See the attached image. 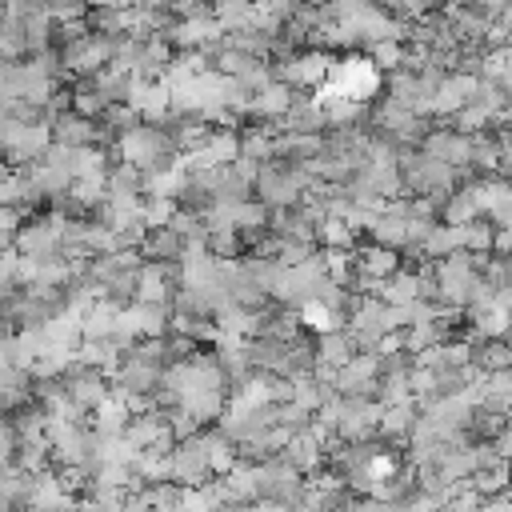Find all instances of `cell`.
<instances>
[{"mask_svg":"<svg viewBox=\"0 0 512 512\" xmlns=\"http://www.w3.org/2000/svg\"><path fill=\"white\" fill-rule=\"evenodd\" d=\"M52 128H56V132H52V136H56V144H64V148H88V144L96 140L92 120H88V116H80V112H60Z\"/></svg>","mask_w":512,"mask_h":512,"instance_id":"obj_3","label":"cell"},{"mask_svg":"<svg viewBox=\"0 0 512 512\" xmlns=\"http://www.w3.org/2000/svg\"><path fill=\"white\" fill-rule=\"evenodd\" d=\"M424 152L456 168V164H468V160H472V136H464L460 128H452V132L440 128V132H432V136L424 140Z\"/></svg>","mask_w":512,"mask_h":512,"instance_id":"obj_2","label":"cell"},{"mask_svg":"<svg viewBox=\"0 0 512 512\" xmlns=\"http://www.w3.org/2000/svg\"><path fill=\"white\" fill-rule=\"evenodd\" d=\"M360 272L364 276H388V272H396V252L392 248H368L360 256Z\"/></svg>","mask_w":512,"mask_h":512,"instance_id":"obj_4","label":"cell"},{"mask_svg":"<svg viewBox=\"0 0 512 512\" xmlns=\"http://www.w3.org/2000/svg\"><path fill=\"white\" fill-rule=\"evenodd\" d=\"M168 460H172V480H180L184 488H204L208 476H212V460H208L200 436L196 440H180Z\"/></svg>","mask_w":512,"mask_h":512,"instance_id":"obj_1","label":"cell"}]
</instances>
